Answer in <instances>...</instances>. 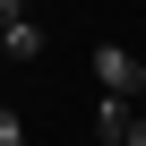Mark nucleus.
<instances>
[{
    "label": "nucleus",
    "instance_id": "f257e3e1",
    "mask_svg": "<svg viewBox=\"0 0 146 146\" xmlns=\"http://www.w3.org/2000/svg\"><path fill=\"white\" fill-rule=\"evenodd\" d=\"M95 86H103V95H120V103H137V95H146V69H137V52L103 43V52H95Z\"/></svg>",
    "mask_w": 146,
    "mask_h": 146
},
{
    "label": "nucleus",
    "instance_id": "7ed1b4c3",
    "mask_svg": "<svg viewBox=\"0 0 146 146\" xmlns=\"http://www.w3.org/2000/svg\"><path fill=\"white\" fill-rule=\"evenodd\" d=\"M129 120H137V112H129L120 95H103V112H95V137H129Z\"/></svg>",
    "mask_w": 146,
    "mask_h": 146
},
{
    "label": "nucleus",
    "instance_id": "6e6552de",
    "mask_svg": "<svg viewBox=\"0 0 146 146\" xmlns=\"http://www.w3.org/2000/svg\"><path fill=\"white\" fill-rule=\"evenodd\" d=\"M137 69H146V60H137Z\"/></svg>",
    "mask_w": 146,
    "mask_h": 146
},
{
    "label": "nucleus",
    "instance_id": "0eeeda50",
    "mask_svg": "<svg viewBox=\"0 0 146 146\" xmlns=\"http://www.w3.org/2000/svg\"><path fill=\"white\" fill-rule=\"evenodd\" d=\"M95 146H129V137H95Z\"/></svg>",
    "mask_w": 146,
    "mask_h": 146
},
{
    "label": "nucleus",
    "instance_id": "39448f33",
    "mask_svg": "<svg viewBox=\"0 0 146 146\" xmlns=\"http://www.w3.org/2000/svg\"><path fill=\"white\" fill-rule=\"evenodd\" d=\"M17 17H26V0H0V26H17Z\"/></svg>",
    "mask_w": 146,
    "mask_h": 146
},
{
    "label": "nucleus",
    "instance_id": "20e7f679",
    "mask_svg": "<svg viewBox=\"0 0 146 146\" xmlns=\"http://www.w3.org/2000/svg\"><path fill=\"white\" fill-rule=\"evenodd\" d=\"M0 146H26V120H17L9 103H0Z\"/></svg>",
    "mask_w": 146,
    "mask_h": 146
},
{
    "label": "nucleus",
    "instance_id": "423d86ee",
    "mask_svg": "<svg viewBox=\"0 0 146 146\" xmlns=\"http://www.w3.org/2000/svg\"><path fill=\"white\" fill-rule=\"evenodd\" d=\"M129 146H146V112H137V120H129Z\"/></svg>",
    "mask_w": 146,
    "mask_h": 146
},
{
    "label": "nucleus",
    "instance_id": "f03ea898",
    "mask_svg": "<svg viewBox=\"0 0 146 146\" xmlns=\"http://www.w3.org/2000/svg\"><path fill=\"white\" fill-rule=\"evenodd\" d=\"M0 52H9V60H43V26H35V17L0 26Z\"/></svg>",
    "mask_w": 146,
    "mask_h": 146
}]
</instances>
